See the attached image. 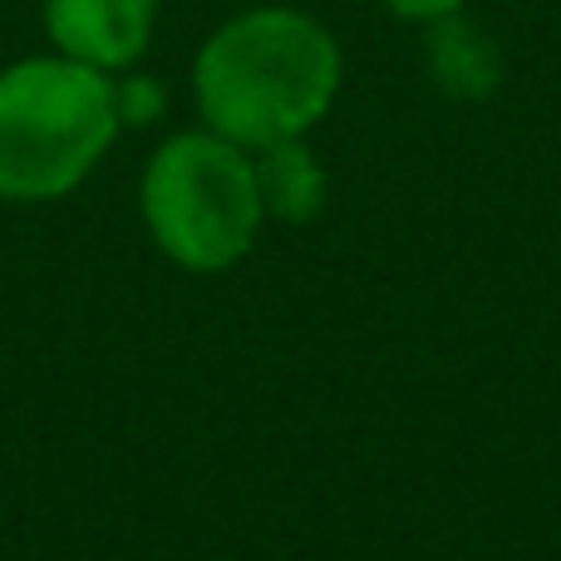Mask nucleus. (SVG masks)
<instances>
[{
	"instance_id": "1",
	"label": "nucleus",
	"mask_w": 561,
	"mask_h": 561,
	"mask_svg": "<svg viewBox=\"0 0 561 561\" xmlns=\"http://www.w3.org/2000/svg\"><path fill=\"white\" fill-rule=\"evenodd\" d=\"M340 75V45L316 15L256 5L207 35L193 65V94L213 134L256 153L306 138L335 104Z\"/></svg>"
},
{
	"instance_id": "2",
	"label": "nucleus",
	"mask_w": 561,
	"mask_h": 561,
	"mask_svg": "<svg viewBox=\"0 0 561 561\" xmlns=\"http://www.w3.org/2000/svg\"><path fill=\"white\" fill-rule=\"evenodd\" d=\"M114 75L65 55L0 69V203H49L84 183L118 138Z\"/></svg>"
},
{
	"instance_id": "3",
	"label": "nucleus",
	"mask_w": 561,
	"mask_h": 561,
	"mask_svg": "<svg viewBox=\"0 0 561 561\" xmlns=\"http://www.w3.org/2000/svg\"><path fill=\"white\" fill-rule=\"evenodd\" d=\"M144 222L158 252L187 272H227L266 222L252 153L213 128L173 134L144 168Z\"/></svg>"
},
{
	"instance_id": "4",
	"label": "nucleus",
	"mask_w": 561,
	"mask_h": 561,
	"mask_svg": "<svg viewBox=\"0 0 561 561\" xmlns=\"http://www.w3.org/2000/svg\"><path fill=\"white\" fill-rule=\"evenodd\" d=\"M39 15L55 55L118 75L144 59L158 25V0H39Z\"/></svg>"
},
{
	"instance_id": "5",
	"label": "nucleus",
	"mask_w": 561,
	"mask_h": 561,
	"mask_svg": "<svg viewBox=\"0 0 561 561\" xmlns=\"http://www.w3.org/2000/svg\"><path fill=\"white\" fill-rule=\"evenodd\" d=\"M424 59L438 89H448L454 99H488L503 79V49L483 25L463 20V10L424 25Z\"/></svg>"
},
{
	"instance_id": "6",
	"label": "nucleus",
	"mask_w": 561,
	"mask_h": 561,
	"mask_svg": "<svg viewBox=\"0 0 561 561\" xmlns=\"http://www.w3.org/2000/svg\"><path fill=\"white\" fill-rule=\"evenodd\" d=\"M256 193H262L266 217L280 222H310L325 207V168L306 148V138H286V144L256 148Z\"/></svg>"
},
{
	"instance_id": "7",
	"label": "nucleus",
	"mask_w": 561,
	"mask_h": 561,
	"mask_svg": "<svg viewBox=\"0 0 561 561\" xmlns=\"http://www.w3.org/2000/svg\"><path fill=\"white\" fill-rule=\"evenodd\" d=\"M114 89H118V118H124V124H148L153 114H163V89H158L153 79L134 75Z\"/></svg>"
},
{
	"instance_id": "8",
	"label": "nucleus",
	"mask_w": 561,
	"mask_h": 561,
	"mask_svg": "<svg viewBox=\"0 0 561 561\" xmlns=\"http://www.w3.org/2000/svg\"><path fill=\"white\" fill-rule=\"evenodd\" d=\"M385 10H394L399 20H414V25H428V20H444V15H458L468 0H379Z\"/></svg>"
}]
</instances>
